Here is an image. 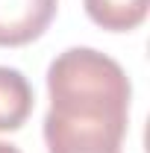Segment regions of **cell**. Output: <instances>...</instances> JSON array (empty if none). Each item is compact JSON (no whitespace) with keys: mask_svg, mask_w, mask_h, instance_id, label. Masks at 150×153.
<instances>
[{"mask_svg":"<svg viewBox=\"0 0 150 153\" xmlns=\"http://www.w3.org/2000/svg\"><path fill=\"white\" fill-rule=\"evenodd\" d=\"M47 153H121V144L91 138H53L47 141Z\"/></svg>","mask_w":150,"mask_h":153,"instance_id":"obj_5","label":"cell"},{"mask_svg":"<svg viewBox=\"0 0 150 153\" xmlns=\"http://www.w3.org/2000/svg\"><path fill=\"white\" fill-rule=\"evenodd\" d=\"M47 94L44 138H103L124 144L132 85L112 56L94 47H68L47 68Z\"/></svg>","mask_w":150,"mask_h":153,"instance_id":"obj_1","label":"cell"},{"mask_svg":"<svg viewBox=\"0 0 150 153\" xmlns=\"http://www.w3.org/2000/svg\"><path fill=\"white\" fill-rule=\"evenodd\" d=\"M33 85L18 68L0 65V133H15L33 115Z\"/></svg>","mask_w":150,"mask_h":153,"instance_id":"obj_3","label":"cell"},{"mask_svg":"<svg viewBox=\"0 0 150 153\" xmlns=\"http://www.w3.org/2000/svg\"><path fill=\"white\" fill-rule=\"evenodd\" d=\"M88 18L109 33H130L147 18L150 0H82Z\"/></svg>","mask_w":150,"mask_h":153,"instance_id":"obj_4","label":"cell"},{"mask_svg":"<svg viewBox=\"0 0 150 153\" xmlns=\"http://www.w3.org/2000/svg\"><path fill=\"white\" fill-rule=\"evenodd\" d=\"M0 153H21L15 144H9V141H0Z\"/></svg>","mask_w":150,"mask_h":153,"instance_id":"obj_6","label":"cell"},{"mask_svg":"<svg viewBox=\"0 0 150 153\" xmlns=\"http://www.w3.org/2000/svg\"><path fill=\"white\" fill-rule=\"evenodd\" d=\"M59 0H0V47L36 41L56 18Z\"/></svg>","mask_w":150,"mask_h":153,"instance_id":"obj_2","label":"cell"}]
</instances>
